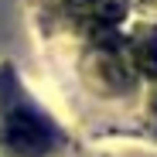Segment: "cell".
I'll return each instance as SVG.
<instances>
[{
	"label": "cell",
	"instance_id": "7a4b0ae2",
	"mask_svg": "<svg viewBox=\"0 0 157 157\" xmlns=\"http://www.w3.org/2000/svg\"><path fill=\"white\" fill-rule=\"evenodd\" d=\"M140 65H144L147 75H157V34H150L140 44Z\"/></svg>",
	"mask_w": 157,
	"mask_h": 157
},
{
	"label": "cell",
	"instance_id": "6da1fadb",
	"mask_svg": "<svg viewBox=\"0 0 157 157\" xmlns=\"http://www.w3.org/2000/svg\"><path fill=\"white\" fill-rule=\"evenodd\" d=\"M0 144L7 147V154L14 157H44L51 147H55V137L44 120H38L34 113H10L4 130H0Z\"/></svg>",
	"mask_w": 157,
	"mask_h": 157
}]
</instances>
